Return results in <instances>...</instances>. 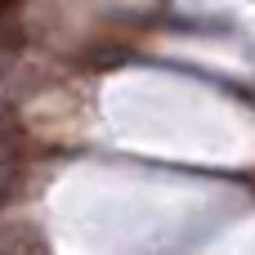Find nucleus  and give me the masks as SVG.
<instances>
[{
    "label": "nucleus",
    "mask_w": 255,
    "mask_h": 255,
    "mask_svg": "<svg viewBox=\"0 0 255 255\" xmlns=\"http://www.w3.org/2000/svg\"><path fill=\"white\" fill-rule=\"evenodd\" d=\"M18 152H22V126H18L9 112H0V170H4Z\"/></svg>",
    "instance_id": "1"
},
{
    "label": "nucleus",
    "mask_w": 255,
    "mask_h": 255,
    "mask_svg": "<svg viewBox=\"0 0 255 255\" xmlns=\"http://www.w3.org/2000/svg\"><path fill=\"white\" fill-rule=\"evenodd\" d=\"M18 4H22V0H0V22H9V18L18 13Z\"/></svg>",
    "instance_id": "2"
}]
</instances>
